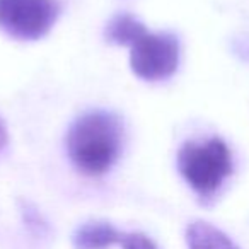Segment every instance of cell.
<instances>
[{
  "label": "cell",
  "mask_w": 249,
  "mask_h": 249,
  "mask_svg": "<svg viewBox=\"0 0 249 249\" xmlns=\"http://www.w3.org/2000/svg\"><path fill=\"white\" fill-rule=\"evenodd\" d=\"M143 31H145L143 24H140L135 18L128 14H120L111 19V22L107 24L106 38L111 43H116V45L130 46L135 41L137 36H140Z\"/></svg>",
  "instance_id": "obj_7"
},
{
  "label": "cell",
  "mask_w": 249,
  "mask_h": 249,
  "mask_svg": "<svg viewBox=\"0 0 249 249\" xmlns=\"http://www.w3.org/2000/svg\"><path fill=\"white\" fill-rule=\"evenodd\" d=\"M120 244L123 246V249H157V246L152 242V239H149L143 234H139V232L123 234Z\"/></svg>",
  "instance_id": "obj_8"
},
{
  "label": "cell",
  "mask_w": 249,
  "mask_h": 249,
  "mask_svg": "<svg viewBox=\"0 0 249 249\" xmlns=\"http://www.w3.org/2000/svg\"><path fill=\"white\" fill-rule=\"evenodd\" d=\"M5 142H7V133H5L4 124H2V121H0V149L5 145Z\"/></svg>",
  "instance_id": "obj_9"
},
{
  "label": "cell",
  "mask_w": 249,
  "mask_h": 249,
  "mask_svg": "<svg viewBox=\"0 0 249 249\" xmlns=\"http://www.w3.org/2000/svg\"><path fill=\"white\" fill-rule=\"evenodd\" d=\"M121 237L123 234L107 222H87L77 229L72 241L75 249H109L120 244Z\"/></svg>",
  "instance_id": "obj_5"
},
{
  "label": "cell",
  "mask_w": 249,
  "mask_h": 249,
  "mask_svg": "<svg viewBox=\"0 0 249 249\" xmlns=\"http://www.w3.org/2000/svg\"><path fill=\"white\" fill-rule=\"evenodd\" d=\"M186 242L188 249H239L227 234L203 220L188 225Z\"/></svg>",
  "instance_id": "obj_6"
},
{
  "label": "cell",
  "mask_w": 249,
  "mask_h": 249,
  "mask_svg": "<svg viewBox=\"0 0 249 249\" xmlns=\"http://www.w3.org/2000/svg\"><path fill=\"white\" fill-rule=\"evenodd\" d=\"M178 167L198 195L212 196L232 173V157L220 139L186 142L178 154Z\"/></svg>",
  "instance_id": "obj_2"
},
{
  "label": "cell",
  "mask_w": 249,
  "mask_h": 249,
  "mask_svg": "<svg viewBox=\"0 0 249 249\" xmlns=\"http://www.w3.org/2000/svg\"><path fill=\"white\" fill-rule=\"evenodd\" d=\"M56 19L53 0H0V28L19 39H38Z\"/></svg>",
  "instance_id": "obj_4"
},
{
  "label": "cell",
  "mask_w": 249,
  "mask_h": 249,
  "mask_svg": "<svg viewBox=\"0 0 249 249\" xmlns=\"http://www.w3.org/2000/svg\"><path fill=\"white\" fill-rule=\"evenodd\" d=\"M67 150L79 171L90 176L106 173L121 150V124L111 113L94 111L75 121L67 135Z\"/></svg>",
  "instance_id": "obj_1"
},
{
  "label": "cell",
  "mask_w": 249,
  "mask_h": 249,
  "mask_svg": "<svg viewBox=\"0 0 249 249\" xmlns=\"http://www.w3.org/2000/svg\"><path fill=\"white\" fill-rule=\"evenodd\" d=\"M132 70L145 80H162L171 77L179 63V45L169 33H149L137 36L130 45Z\"/></svg>",
  "instance_id": "obj_3"
}]
</instances>
